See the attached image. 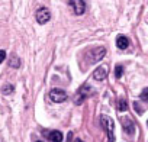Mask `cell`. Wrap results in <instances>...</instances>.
I'll return each mask as SVG.
<instances>
[{"instance_id":"ac0fdd59","label":"cell","mask_w":148,"mask_h":142,"mask_svg":"<svg viewBox=\"0 0 148 142\" xmlns=\"http://www.w3.org/2000/svg\"><path fill=\"white\" fill-rule=\"evenodd\" d=\"M74 142H83L82 139H76V141H74Z\"/></svg>"},{"instance_id":"9c48e42d","label":"cell","mask_w":148,"mask_h":142,"mask_svg":"<svg viewBox=\"0 0 148 142\" xmlns=\"http://www.w3.org/2000/svg\"><path fill=\"white\" fill-rule=\"evenodd\" d=\"M116 46H118L119 49H126V48L129 46V39H128V36L119 35V36L116 38Z\"/></svg>"},{"instance_id":"7a4b0ae2","label":"cell","mask_w":148,"mask_h":142,"mask_svg":"<svg viewBox=\"0 0 148 142\" xmlns=\"http://www.w3.org/2000/svg\"><path fill=\"white\" fill-rule=\"evenodd\" d=\"M96 91L90 87V86H87V84H84V86H82L80 89H79V91L76 93V96H74V103L76 104H82L87 97H90L92 94H95Z\"/></svg>"},{"instance_id":"4fadbf2b","label":"cell","mask_w":148,"mask_h":142,"mask_svg":"<svg viewBox=\"0 0 148 142\" xmlns=\"http://www.w3.org/2000/svg\"><path fill=\"white\" fill-rule=\"evenodd\" d=\"M122 74H123V65L118 64V65L115 67V77H116V79H121Z\"/></svg>"},{"instance_id":"ba28073f","label":"cell","mask_w":148,"mask_h":142,"mask_svg":"<svg viewBox=\"0 0 148 142\" xmlns=\"http://www.w3.org/2000/svg\"><path fill=\"white\" fill-rule=\"evenodd\" d=\"M106 77H108V68L103 67V65L97 67V68L93 71V79L97 80V81H103Z\"/></svg>"},{"instance_id":"3957f363","label":"cell","mask_w":148,"mask_h":142,"mask_svg":"<svg viewBox=\"0 0 148 142\" xmlns=\"http://www.w3.org/2000/svg\"><path fill=\"white\" fill-rule=\"evenodd\" d=\"M68 6L74 12V15H77V16H80V15H83L86 12V3H84V0H70Z\"/></svg>"},{"instance_id":"2e32d148","label":"cell","mask_w":148,"mask_h":142,"mask_svg":"<svg viewBox=\"0 0 148 142\" xmlns=\"http://www.w3.org/2000/svg\"><path fill=\"white\" fill-rule=\"evenodd\" d=\"M141 100H145V102H148V87H145L142 91H141Z\"/></svg>"},{"instance_id":"5b68a950","label":"cell","mask_w":148,"mask_h":142,"mask_svg":"<svg viewBox=\"0 0 148 142\" xmlns=\"http://www.w3.org/2000/svg\"><path fill=\"white\" fill-rule=\"evenodd\" d=\"M67 97L68 96H67V93L62 89H52L49 91V99L52 102H55V103H62V102L67 100Z\"/></svg>"},{"instance_id":"277c9868","label":"cell","mask_w":148,"mask_h":142,"mask_svg":"<svg viewBox=\"0 0 148 142\" xmlns=\"http://www.w3.org/2000/svg\"><path fill=\"white\" fill-rule=\"evenodd\" d=\"M35 18H36V22L39 25H45L47 22H49L51 19V12L47 9V8H39L35 13Z\"/></svg>"},{"instance_id":"6da1fadb","label":"cell","mask_w":148,"mask_h":142,"mask_svg":"<svg viewBox=\"0 0 148 142\" xmlns=\"http://www.w3.org/2000/svg\"><path fill=\"white\" fill-rule=\"evenodd\" d=\"M100 123H102V126L105 128V130L108 133V141L113 142L115 141V122L112 120V117H109L106 115H102L100 116Z\"/></svg>"},{"instance_id":"8992f818","label":"cell","mask_w":148,"mask_h":142,"mask_svg":"<svg viewBox=\"0 0 148 142\" xmlns=\"http://www.w3.org/2000/svg\"><path fill=\"white\" fill-rule=\"evenodd\" d=\"M105 55H106V48L105 46H97V48H95V49H92L89 52V57H90L92 64L93 62H99Z\"/></svg>"},{"instance_id":"30bf717a","label":"cell","mask_w":148,"mask_h":142,"mask_svg":"<svg viewBox=\"0 0 148 142\" xmlns=\"http://www.w3.org/2000/svg\"><path fill=\"white\" fill-rule=\"evenodd\" d=\"M47 136L51 142H61L62 141V133L60 130H49L47 133Z\"/></svg>"},{"instance_id":"d6986e66","label":"cell","mask_w":148,"mask_h":142,"mask_svg":"<svg viewBox=\"0 0 148 142\" xmlns=\"http://www.w3.org/2000/svg\"><path fill=\"white\" fill-rule=\"evenodd\" d=\"M36 142H42V141H36Z\"/></svg>"},{"instance_id":"8fae6325","label":"cell","mask_w":148,"mask_h":142,"mask_svg":"<svg viewBox=\"0 0 148 142\" xmlns=\"http://www.w3.org/2000/svg\"><path fill=\"white\" fill-rule=\"evenodd\" d=\"M9 64H10V67H13V68H19V67H21V59H19V57L15 55V54H12Z\"/></svg>"},{"instance_id":"e0dca14e","label":"cell","mask_w":148,"mask_h":142,"mask_svg":"<svg viewBox=\"0 0 148 142\" xmlns=\"http://www.w3.org/2000/svg\"><path fill=\"white\" fill-rule=\"evenodd\" d=\"M6 59V51L5 49H0V64Z\"/></svg>"},{"instance_id":"9a60e30c","label":"cell","mask_w":148,"mask_h":142,"mask_svg":"<svg viewBox=\"0 0 148 142\" xmlns=\"http://www.w3.org/2000/svg\"><path fill=\"white\" fill-rule=\"evenodd\" d=\"M134 109H135V112H136L138 115H142V113H144V109L141 107L139 102H134Z\"/></svg>"},{"instance_id":"52a82bcc","label":"cell","mask_w":148,"mask_h":142,"mask_svg":"<svg viewBox=\"0 0 148 142\" xmlns=\"http://www.w3.org/2000/svg\"><path fill=\"white\" fill-rule=\"evenodd\" d=\"M121 120H122V128H123L125 133H128L129 136L134 135V132H135V123L129 117H122Z\"/></svg>"},{"instance_id":"5bb4252c","label":"cell","mask_w":148,"mask_h":142,"mask_svg":"<svg viewBox=\"0 0 148 142\" xmlns=\"http://www.w3.org/2000/svg\"><path fill=\"white\" fill-rule=\"evenodd\" d=\"M13 90H15V87L12 84H5L3 89H2V93L3 94H10V93H13Z\"/></svg>"},{"instance_id":"ffe728a7","label":"cell","mask_w":148,"mask_h":142,"mask_svg":"<svg viewBox=\"0 0 148 142\" xmlns=\"http://www.w3.org/2000/svg\"><path fill=\"white\" fill-rule=\"evenodd\" d=\"M147 126H148V120H147Z\"/></svg>"},{"instance_id":"7c38bea8","label":"cell","mask_w":148,"mask_h":142,"mask_svg":"<svg viewBox=\"0 0 148 142\" xmlns=\"http://www.w3.org/2000/svg\"><path fill=\"white\" fill-rule=\"evenodd\" d=\"M118 109H119V112H125V110L128 109V102H126V99L121 97V99L118 100Z\"/></svg>"}]
</instances>
